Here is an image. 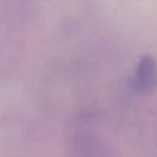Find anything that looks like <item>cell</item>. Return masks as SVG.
I'll list each match as a JSON object with an SVG mask.
<instances>
[{"instance_id":"cell-1","label":"cell","mask_w":157,"mask_h":157,"mask_svg":"<svg viewBox=\"0 0 157 157\" xmlns=\"http://www.w3.org/2000/svg\"><path fill=\"white\" fill-rule=\"evenodd\" d=\"M132 88L136 92H148L157 86V64L151 55L140 58L132 75Z\"/></svg>"}]
</instances>
